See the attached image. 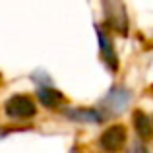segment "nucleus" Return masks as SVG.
Wrapping results in <instances>:
<instances>
[{"mask_svg":"<svg viewBox=\"0 0 153 153\" xmlns=\"http://www.w3.org/2000/svg\"><path fill=\"white\" fill-rule=\"evenodd\" d=\"M132 101H134L132 91L128 89V87L116 83V85H112L111 89L107 91V95L101 99L99 108L107 114V118L108 116H118V114H122V112L130 107Z\"/></svg>","mask_w":153,"mask_h":153,"instance_id":"1","label":"nucleus"},{"mask_svg":"<svg viewBox=\"0 0 153 153\" xmlns=\"http://www.w3.org/2000/svg\"><path fill=\"white\" fill-rule=\"evenodd\" d=\"M105 23L120 35H128V10L122 0H101Z\"/></svg>","mask_w":153,"mask_h":153,"instance_id":"2","label":"nucleus"},{"mask_svg":"<svg viewBox=\"0 0 153 153\" xmlns=\"http://www.w3.org/2000/svg\"><path fill=\"white\" fill-rule=\"evenodd\" d=\"M4 112L14 120H29L37 114V107L27 95H12L4 103Z\"/></svg>","mask_w":153,"mask_h":153,"instance_id":"3","label":"nucleus"},{"mask_svg":"<svg viewBox=\"0 0 153 153\" xmlns=\"http://www.w3.org/2000/svg\"><path fill=\"white\" fill-rule=\"evenodd\" d=\"M128 130L122 124H112L99 136V147L103 151H118L126 146Z\"/></svg>","mask_w":153,"mask_h":153,"instance_id":"4","label":"nucleus"},{"mask_svg":"<svg viewBox=\"0 0 153 153\" xmlns=\"http://www.w3.org/2000/svg\"><path fill=\"white\" fill-rule=\"evenodd\" d=\"M62 114L66 116L70 122L76 124H103L107 120V114L99 107L93 108H79V107H68L62 111Z\"/></svg>","mask_w":153,"mask_h":153,"instance_id":"5","label":"nucleus"},{"mask_svg":"<svg viewBox=\"0 0 153 153\" xmlns=\"http://www.w3.org/2000/svg\"><path fill=\"white\" fill-rule=\"evenodd\" d=\"M95 33H97V39H99V52H101V58L105 60L107 68L111 72H116L118 70V54L114 51V45H112L111 37L101 29V25H95Z\"/></svg>","mask_w":153,"mask_h":153,"instance_id":"6","label":"nucleus"},{"mask_svg":"<svg viewBox=\"0 0 153 153\" xmlns=\"http://www.w3.org/2000/svg\"><path fill=\"white\" fill-rule=\"evenodd\" d=\"M35 95H37L39 103H41L45 108H51V111L52 108H58L60 105L64 103V95L52 85V82L51 83H39Z\"/></svg>","mask_w":153,"mask_h":153,"instance_id":"7","label":"nucleus"},{"mask_svg":"<svg viewBox=\"0 0 153 153\" xmlns=\"http://www.w3.org/2000/svg\"><path fill=\"white\" fill-rule=\"evenodd\" d=\"M132 122H134V130L138 134L140 142H149L153 138V122L143 111H134Z\"/></svg>","mask_w":153,"mask_h":153,"instance_id":"8","label":"nucleus"},{"mask_svg":"<svg viewBox=\"0 0 153 153\" xmlns=\"http://www.w3.org/2000/svg\"><path fill=\"white\" fill-rule=\"evenodd\" d=\"M0 138H2V134H0Z\"/></svg>","mask_w":153,"mask_h":153,"instance_id":"9","label":"nucleus"}]
</instances>
